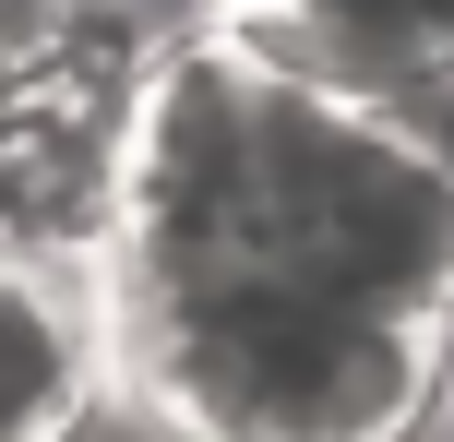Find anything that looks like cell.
Returning a JSON list of instances; mask_svg holds the SVG:
<instances>
[{
    "mask_svg": "<svg viewBox=\"0 0 454 442\" xmlns=\"http://www.w3.org/2000/svg\"><path fill=\"white\" fill-rule=\"evenodd\" d=\"M204 12L251 24L263 48H287L311 72H347L371 96L454 60V0H204Z\"/></svg>",
    "mask_w": 454,
    "mask_h": 442,
    "instance_id": "277c9868",
    "label": "cell"
},
{
    "mask_svg": "<svg viewBox=\"0 0 454 442\" xmlns=\"http://www.w3.org/2000/svg\"><path fill=\"white\" fill-rule=\"evenodd\" d=\"M108 407V299L96 263L0 239V442H72Z\"/></svg>",
    "mask_w": 454,
    "mask_h": 442,
    "instance_id": "3957f363",
    "label": "cell"
},
{
    "mask_svg": "<svg viewBox=\"0 0 454 442\" xmlns=\"http://www.w3.org/2000/svg\"><path fill=\"white\" fill-rule=\"evenodd\" d=\"M96 299L108 395L168 442H419L454 395V167L251 24H156Z\"/></svg>",
    "mask_w": 454,
    "mask_h": 442,
    "instance_id": "6da1fadb",
    "label": "cell"
},
{
    "mask_svg": "<svg viewBox=\"0 0 454 442\" xmlns=\"http://www.w3.org/2000/svg\"><path fill=\"white\" fill-rule=\"evenodd\" d=\"M156 60V24L108 0L36 60H0V239L12 252L96 263L120 215V156H132V96Z\"/></svg>",
    "mask_w": 454,
    "mask_h": 442,
    "instance_id": "7a4b0ae2",
    "label": "cell"
}]
</instances>
